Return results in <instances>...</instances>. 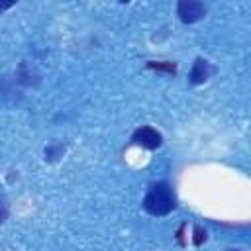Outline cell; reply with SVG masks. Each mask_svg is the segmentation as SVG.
I'll use <instances>...</instances> for the list:
<instances>
[{
  "mask_svg": "<svg viewBox=\"0 0 251 251\" xmlns=\"http://www.w3.org/2000/svg\"><path fill=\"white\" fill-rule=\"evenodd\" d=\"M141 206H143V210L149 216H155V218H161V216L171 214L175 210V206H176V196H175L173 186L169 182H165V180L153 182L147 188Z\"/></svg>",
  "mask_w": 251,
  "mask_h": 251,
  "instance_id": "cell-1",
  "label": "cell"
},
{
  "mask_svg": "<svg viewBox=\"0 0 251 251\" xmlns=\"http://www.w3.org/2000/svg\"><path fill=\"white\" fill-rule=\"evenodd\" d=\"M208 14V8L204 2L198 0H178L176 4V16L182 24H196Z\"/></svg>",
  "mask_w": 251,
  "mask_h": 251,
  "instance_id": "cell-2",
  "label": "cell"
},
{
  "mask_svg": "<svg viewBox=\"0 0 251 251\" xmlns=\"http://www.w3.org/2000/svg\"><path fill=\"white\" fill-rule=\"evenodd\" d=\"M131 141L143 149L153 151V149H159L163 145V135H161V131H157L151 126H141L131 133Z\"/></svg>",
  "mask_w": 251,
  "mask_h": 251,
  "instance_id": "cell-3",
  "label": "cell"
},
{
  "mask_svg": "<svg viewBox=\"0 0 251 251\" xmlns=\"http://www.w3.org/2000/svg\"><path fill=\"white\" fill-rule=\"evenodd\" d=\"M214 73V67L210 65L208 59H202V57H196L194 63H192V69L188 73V82L198 86V84H204Z\"/></svg>",
  "mask_w": 251,
  "mask_h": 251,
  "instance_id": "cell-4",
  "label": "cell"
},
{
  "mask_svg": "<svg viewBox=\"0 0 251 251\" xmlns=\"http://www.w3.org/2000/svg\"><path fill=\"white\" fill-rule=\"evenodd\" d=\"M63 153H65L63 143H51V145L45 147V161H57Z\"/></svg>",
  "mask_w": 251,
  "mask_h": 251,
  "instance_id": "cell-5",
  "label": "cell"
},
{
  "mask_svg": "<svg viewBox=\"0 0 251 251\" xmlns=\"http://www.w3.org/2000/svg\"><path fill=\"white\" fill-rule=\"evenodd\" d=\"M147 67L149 69H157V71H169V73H175L176 71V65L175 63H155V61H149Z\"/></svg>",
  "mask_w": 251,
  "mask_h": 251,
  "instance_id": "cell-6",
  "label": "cell"
},
{
  "mask_svg": "<svg viewBox=\"0 0 251 251\" xmlns=\"http://www.w3.org/2000/svg\"><path fill=\"white\" fill-rule=\"evenodd\" d=\"M206 241V229H202L200 226H194V237H192V243L194 245H202Z\"/></svg>",
  "mask_w": 251,
  "mask_h": 251,
  "instance_id": "cell-7",
  "label": "cell"
},
{
  "mask_svg": "<svg viewBox=\"0 0 251 251\" xmlns=\"http://www.w3.org/2000/svg\"><path fill=\"white\" fill-rule=\"evenodd\" d=\"M6 218H8V204H6V200L0 196V226L6 222Z\"/></svg>",
  "mask_w": 251,
  "mask_h": 251,
  "instance_id": "cell-8",
  "label": "cell"
},
{
  "mask_svg": "<svg viewBox=\"0 0 251 251\" xmlns=\"http://www.w3.org/2000/svg\"><path fill=\"white\" fill-rule=\"evenodd\" d=\"M10 6H12V2H10V4H2V2H0V14H2V10H6V8H10Z\"/></svg>",
  "mask_w": 251,
  "mask_h": 251,
  "instance_id": "cell-9",
  "label": "cell"
},
{
  "mask_svg": "<svg viewBox=\"0 0 251 251\" xmlns=\"http://www.w3.org/2000/svg\"><path fill=\"white\" fill-rule=\"evenodd\" d=\"M227 251H243V249H239V247H229Z\"/></svg>",
  "mask_w": 251,
  "mask_h": 251,
  "instance_id": "cell-10",
  "label": "cell"
}]
</instances>
